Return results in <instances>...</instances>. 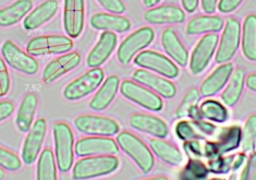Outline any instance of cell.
Wrapping results in <instances>:
<instances>
[{
    "label": "cell",
    "mask_w": 256,
    "mask_h": 180,
    "mask_svg": "<svg viewBox=\"0 0 256 180\" xmlns=\"http://www.w3.org/2000/svg\"><path fill=\"white\" fill-rule=\"evenodd\" d=\"M119 159L115 155L86 156L79 159L73 166V179H91L113 173L119 167Z\"/></svg>",
    "instance_id": "cell-1"
},
{
    "label": "cell",
    "mask_w": 256,
    "mask_h": 180,
    "mask_svg": "<svg viewBox=\"0 0 256 180\" xmlns=\"http://www.w3.org/2000/svg\"><path fill=\"white\" fill-rule=\"evenodd\" d=\"M56 164L60 172L67 173L74 162V134L66 122H57L52 127Z\"/></svg>",
    "instance_id": "cell-2"
},
{
    "label": "cell",
    "mask_w": 256,
    "mask_h": 180,
    "mask_svg": "<svg viewBox=\"0 0 256 180\" xmlns=\"http://www.w3.org/2000/svg\"><path fill=\"white\" fill-rule=\"evenodd\" d=\"M116 142L118 147L135 162L143 173L147 174L152 170L155 163L154 156L139 137L129 131H122L117 135Z\"/></svg>",
    "instance_id": "cell-3"
},
{
    "label": "cell",
    "mask_w": 256,
    "mask_h": 180,
    "mask_svg": "<svg viewBox=\"0 0 256 180\" xmlns=\"http://www.w3.org/2000/svg\"><path fill=\"white\" fill-rule=\"evenodd\" d=\"M74 42L72 38L64 35H41L30 39L26 44V52L33 56H47L64 54L72 50Z\"/></svg>",
    "instance_id": "cell-4"
},
{
    "label": "cell",
    "mask_w": 256,
    "mask_h": 180,
    "mask_svg": "<svg viewBox=\"0 0 256 180\" xmlns=\"http://www.w3.org/2000/svg\"><path fill=\"white\" fill-rule=\"evenodd\" d=\"M104 71L100 67L91 68L69 82L63 89V96L68 101L80 100L93 93L103 82Z\"/></svg>",
    "instance_id": "cell-5"
},
{
    "label": "cell",
    "mask_w": 256,
    "mask_h": 180,
    "mask_svg": "<svg viewBox=\"0 0 256 180\" xmlns=\"http://www.w3.org/2000/svg\"><path fill=\"white\" fill-rule=\"evenodd\" d=\"M241 40V24L238 19L230 17L224 23L220 41H218L215 61L218 64L229 62L236 54Z\"/></svg>",
    "instance_id": "cell-6"
},
{
    "label": "cell",
    "mask_w": 256,
    "mask_h": 180,
    "mask_svg": "<svg viewBox=\"0 0 256 180\" xmlns=\"http://www.w3.org/2000/svg\"><path fill=\"white\" fill-rule=\"evenodd\" d=\"M155 37L154 30L149 26H143L129 34L119 45L117 59L123 64H129L136 54L151 44Z\"/></svg>",
    "instance_id": "cell-7"
},
{
    "label": "cell",
    "mask_w": 256,
    "mask_h": 180,
    "mask_svg": "<svg viewBox=\"0 0 256 180\" xmlns=\"http://www.w3.org/2000/svg\"><path fill=\"white\" fill-rule=\"evenodd\" d=\"M73 124L79 132L89 136L112 137L120 130L118 122L114 119L93 114L79 115L74 119Z\"/></svg>",
    "instance_id": "cell-8"
},
{
    "label": "cell",
    "mask_w": 256,
    "mask_h": 180,
    "mask_svg": "<svg viewBox=\"0 0 256 180\" xmlns=\"http://www.w3.org/2000/svg\"><path fill=\"white\" fill-rule=\"evenodd\" d=\"M121 94L131 102L150 111H160L163 108L162 98L149 88L132 80H124L119 86Z\"/></svg>",
    "instance_id": "cell-9"
},
{
    "label": "cell",
    "mask_w": 256,
    "mask_h": 180,
    "mask_svg": "<svg viewBox=\"0 0 256 180\" xmlns=\"http://www.w3.org/2000/svg\"><path fill=\"white\" fill-rule=\"evenodd\" d=\"M134 64L166 78L174 79L179 75L178 66L170 58L153 50L139 52L134 57Z\"/></svg>",
    "instance_id": "cell-10"
},
{
    "label": "cell",
    "mask_w": 256,
    "mask_h": 180,
    "mask_svg": "<svg viewBox=\"0 0 256 180\" xmlns=\"http://www.w3.org/2000/svg\"><path fill=\"white\" fill-rule=\"evenodd\" d=\"M1 55L14 70L26 75H35L39 70L38 61L20 49L12 40H6L1 46Z\"/></svg>",
    "instance_id": "cell-11"
},
{
    "label": "cell",
    "mask_w": 256,
    "mask_h": 180,
    "mask_svg": "<svg viewBox=\"0 0 256 180\" xmlns=\"http://www.w3.org/2000/svg\"><path fill=\"white\" fill-rule=\"evenodd\" d=\"M218 41L219 36L216 33H208L197 42L189 60V69L193 75H199L206 69L215 54Z\"/></svg>",
    "instance_id": "cell-12"
},
{
    "label": "cell",
    "mask_w": 256,
    "mask_h": 180,
    "mask_svg": "<svg viewBox=\"0 0 256 180\" xmlns=\"http://www.w3.org/2000/svg\"><path fill=\"white\" fill-rule=\"evenodd\" d=\"M119 152L117 142L107 136H88L75 142L74 153L78 157L95 155H116Z\"/></svg>",
    "instance_id": "cell-13"
},
{
    "label": "cell",
    "mask_w": 256,
    "mask_h": 180,
    "mask_svg": "<svg viewBox=\"0 0 256 180\" xmlns=\"http://www.w3.org/2000/svg\"><path fill=\"white\" fill-rule=\"evenodd\" d=\"M47 133V121L44 118H38L28 131L25 138L21 158L26 165H32L38 158L40 150L44 143Z\"/></svg>",
    "instance_id": "cell-14"
},
{
    "label": "cell",
    "mask_w": 256,
    "mask_h": 180,
    "mask_svg": "<svg viewBox=\"0 0 256 180\" xmlns=\"http://www.w3.org/2000/svg\"><path fill=\"white\" fill-rule=\"evenodd\" d=\"M85 0H64L63 27L68 37L78 38L84 29Z\"/></svg>",
    "instance_id": "cell-15"
},
{
    "label": "cell",
    "mask_w": 256,
    "mask_h": 180,
    "mask_svg": "<svg viewBox=\"0 0 256 180\" xmlns=\"http://www.w3.org/2000/svg\"><path fill=\"white\" fill-rule=\"evenodd\" d=\"M81 62V56L76 51H69L51 60L43 69L42 80L45 84H50L60 79L65 74L75 69Z\"/></svg>",
    "instance_id": "cell-16"
},
{
    "label": "cell",
    "mask_w": 256,
    "mask_h": 180,
    "mask_svg": "<svg viewBox=\"0 0 256 180\" xmlns=\"http://www.w3.org/2000/svg\"><path fill=\"white\" fill-rule=\"evenodd\" d=\"M132 79L166 99L173 98L177 92L176 86L170 80L157 75V73H152L147 69L139 68L135 70L132 74Z\"/></svg>",
    "instance_id": "cell-17"
},
{
    "label": "cell",
    "mask_w": 256,
    "mask_h": 180,
    "mask_svg": "<svg viewBox=\"0 0 256 180\" xmlns=\"http://www.w3.org/2000/svg\"><path fill=\"white\" fill-rule=\"evenodd\" d=\"M117 42L118 37L116 33L111 31H103L100 34L97 43L90 50L86 58L87 66L90 68H95L104 64L115 50Z\"/></svg>",
    "instance_id": "cell-18"
},
{
    "label": "cell",
    "mask_w": 256,
    "mask_h": 180,
    "mask_svg": "<svg viewBox=\"0 0 256 180\" xmlns=\"http://www.w3.org/2000/svg\"><path fill=\"white\" fill-rule=\"evenodd\" d=\"M234 66L231 62L220 64L200 84V94L204 97L216 95L228 82Z\"/></svg>",
    "instance_id": "cell-19"
},
{
    "label": "cell",
    "mask_w": 256,
    "mask_h": 180,
    "mask_svg": "<svg viewBox=\"0 0 256 180\" xmlns=\"http://www.w3.org/2000/svg\"><path fill=\"white\" fill-rule=\"evenodd\" d=\"M185 11L176 5H161L151 7L144 13V20L154 25L178 24L185 20Z\"/></svg>",
    "instance_id": "cell-20"
},
{
    "label": "cell",
    "mask_w": 256,
    "mask_h": 180,
    "mask_svg": "<svg viewBox=\"0 0 256 180\" xmlns=\"http://www.w3.org/2000/svg\"><path fill=\"white\" fill-rule=\"evenodd\" d=\"M129 124L133 129L157 138H165L168 135V126L166 122L151 114H133L129 119Z\"/></svg>",
    "instance_id": "cell-21"
},
{
    "label": "cell",
    "mask_w": 256,
    "mask_h": 180,
    "mask_svg": "<svg viewBox=\"0 0 256 180\" xmlns=\"http://www.w3.org/2000/svg\"><path fill=\"white\" fill-rule=\"evenodd\" d=\"M59 2L57 0H45L31 10L23 21V27L27 31L40 28L49 22L58 12Z\"/></svg>",
    "instance_id": "cell-22"
},
{
    "label": "cell",
    "mask_w": 256,
    "mask_h": 180,
    "mask_svg": "<svg viewBox=\"0 0 256 180\" xmlns=\"http://www.w3.org/2000/svg\"><path fill=\"white\" fill-rule=\"evenodd\" d=\"M90 26L95 30L124 33L131 28L130 20L122 15L110 12H98L90 17Z\"/></svg>",
    "instance_id": "cell-23"
},
{
    "label": "cell",
    "mask_w": 256,
    "mask_h": 180,
    "mask_svg": "<svg viewBox=\"0 0 256 180\" xmlns=\"http://www.w3.org/2000/svg\"><path fill=\"white\" fill-rule=\"evenodd\" d=\"M161 44L166 54L179 66L188 64V51L173 28H166L162 32Z\"/></svg>",
    "instance_id": "cell-24"
},
{
    "label": "cell",
    "mask_w": 256,
    "mask_h": 180,
    "mask_svg": "<svg viewBox=\"0 0 256 180\" xmlns=\"http://www.w3.org/2000/svg\"><path fill=\"white\" fill-rule=\"evenodd\" d=\"M120 79L117 75L108 76L96 94L89 102V107L95 111L105 110L114 100L119 90Z\"/></svg>",
    "instance_id": "cell-25"
},
{
    "label": "cell",
    "mask_w": 256,
    "mask_h": 180,
    "mask_svg": "<svg viewBox=\"0 0 256 180\" xmlns=\"http://www.w3.org/2000/svg\"><path fill=\"white\" fill-rule=\"evenodd\" d=\"M151 151L161 161L170 166H179L182 164L184 157L181 151L170 142L164 140V138L154 137L149 141Z\"/></svg>",
    "instance_id": "cell-26"
},
{
    "label": "cell",
    "mask_w": 256,
    "mask_h": 180,
    "mask_svg": "<svg viewBox=\"0 0 256 180\" xmlns=\"http://www.w3.org/2000/svg\"><path fill=\"white\" fill-rule=\"evenodd\" d=\"M38 107V98L35 93H27L17 110L16 115V126L18 130L22 133H26L32 127L34 116Z\"/></svg>",
    "instance_id": "cell-27"
},
{
    "label": "cell",
    "mask_w": 256,
    "mask_h": 180,
    "mask_svg": "<svg viewBox=\"0 0 256 180\" xmlns=\"http://www.w3.org/2000/svg\"><path fill=\"white\" fill-rule=\"evenodd\" d=\"M224 20L217 15H199L189 20L186 25L188 35L217 33L223 29Z\"/></svg>",
    "instance_id": "cell-28"
},
{
    "label": "cell",
    "mask_w": 256,
    "mask_h": 180,
    "mask_svg": "<svg viewBox=\"0 0 256 180\" xmlns=\"http://www.w3.org/2000/svg\"><path fill=\"white\" fill-rule=\"evenodd\" d=\"M241 49L245 58L256 62V14H248L241 28Z\"/></svg>",
    "instance_id": "cell-29"
},
{
    "label": "cell",
    "mask_w": 256,
    "mask_h": 180,
    "mask_svg": "<svg viewBox=\"0 0 256 180\" xmlns=\"http://www.w3.org/2000/svg\"><path fill=\"white\" fill-rule=\"evenodd\" d=\"M33 0H16L0 9V27H10L20 22L32 10Z\"/></svg>",
    "instance_id": "cell-30"
},
{
    "label": "cell",
    "mask_w": 256,
    "mask_h": 180,
    "mask_svg": "<svg viewBox=\"0 0 256 180\" xmlns=\"http://www.w3.org/2000/svg\"><path fill=\"white\" fill-rule=\"evenodd\" d=\"M245 78V71L242 68L233 70L227 82L228 84L221 94V100L226 106L233 107L237 104L244 89Z\"/></svg>",
    "instance_id": "cell-31"
},
{
    "label": "cell",
    "mask_w": 256,
    "mask_h": 180,
    "mask_svg": "<svg viewBox=\"0 0 256 180\" xmlns=\"http://www.w3.org/2000/svg\"><path fill=\"white\" fill-rule=\"evenodd\" d=\"M201 98L200 91L196 87L190 88L184 95L182 101L178 105L175 111L176 118H185L189 117L191 119H201L199 113L198 104Z\"/></svg>",
    "instance_id": "cell-32"
},
{
    "label": "cell",
    "mask_w": 256,
    "mask_h": 180,
    "mask_svg": "<svg viewBox=\"0 0 256 180\" xmlns=\"http://www.w3.org/2000/svg\"><path fill=\"white\" fill-rule=\"evenodd\" d=\"M246 155L244 153H237L235 155H231L228 157H216L208 160L207 168L209 171L213 173H227L230 170L236 171L243 164L246 163Z\"/></svg>",
    "instance_id": "cell-33"
},
{
    "label": "cell",
    "mask_w": 256,
    "mask_h": 180,
    "mask_svg": "<svg viewBox=\"0 0 256 180\" xmlns=\"http://www.w3.org/2000/svg\"><path fill=\"white\" fill-rule=\"evenodd\" d=\"M36 178L37 180L57 179L55 156L50 148H45L40 153L36 167Z\"/></svg>",
    "instance_id": "cell-34"
},
{
    "label": "cell",
    "mask_w": 256,
    "mask_h": 180,
    "mask_svg": "<svg viewBox=\"0 0 256 180\" xmlns=\"http://www.w3.org/2000/svg\"><path fill=\"white\" fill-rule=\"evenodd\" d=\"M198 109L202 118L216 123H224L229 116L226 107L213 99L204 100Z\"/></svg>",
    "instance_id": "cell-35"
},
{
    "label": "cell",
    "mask_w": 256,
    "mask_h": 180,
    "mask_svg": "<svg viewBox=\"0 0 256 180\" xmlns=\"http://www.w3.org/2000/svg\"><path fill=\"white\" fill-rule=\"evenodd\" d=\"M241 145L245 153H252L256 143V114L250 115L241 131Z\"/></svg>",
    "instance_id": "cell-36"
},
{
    "label": "cell",
    "mask_w": 256,
    "mask_h": 180,
    "mask_svg": "<svg viewBox=\"0 0 256 180\" xmlns=\"http://www.w3.org/2000/svg\"><path fill=\"white\" fill-rule=\"evenodd\" d=\"M208 168L199 158H190L183 168L181 179H203L208 175Z\"/></svg>",
    "instance_id": "cell-37"
},
{
    "label": "cell",
    "mask_w": 256,
    "mask_h": 180,
    "mask_svg": "<svg viewBox=\"0 0 256 180\" xmlns=\"http://www.w3.org/2000/svg\"><path fill=\"white\" fill-rule=\"evenodd\" d=\"M0 167L8 171H17L22 167V161L14 152L0 145Z\"/></svg>",
    "instance_id": "cell-38"
},
{
    "label": "cell",
    "mask_w": 256,
    "mask_h": 180,
    "mask_svg": "<svg viewBox=\"0 0 256 180\" xmlns=\"http://www.w3.org/2000/svg\"><path fill=\"white\" fill-rule=\"evenodd\" d=\"M11 86L10 75L7 68V63L3 59L0 52V98L8 94Z\"/></svg>",
    "instance_id": "cell-39"
},
{
    "label": "cell",
    "mask_w": 256,
    "mask_h": 180,
    "mask_svg": "<svg viewBox=\"0 0 256 180\" xmlns=\"http://www.w3.org/2000/svg\"><path fill=\"white\" fill-rule=\"evenodd\" d=\"M240 179L256 180V152L253 151L250 153V156L246 160L244 168L241 172Z\"/></svg>",
    "instance_id": "cell-40"
},
{
    "label": "cell",
    "mask_w": 256,
    "mask_h": 180,
    "mask_svg": "<svg viewBox=\"0 0 256 180\" xmlns=\"http://www.w3.org/2000/svg\"><path fill=\"white\" fill-rule=\"evenodd\" d=\"M100 6L110 13L122 14L126 10V6L122 0H96Z\"/></svg>",
    "instance_id": "cell-41"
},
{
    "label": "cell",
    "mask_w": 256,
    "mask_h": 180,
    "mask_svg": "<svg viewBox=\"0 0 256 180\" xmlns=\"http://www.w3.org/2000/svg\"><path fill=\"white\" fill-rule=\"evenodd\" d=\"M244 0H219L217 8L221 13H231L235 11Z\"/></svg>",
    "instance_id": "cell-42"
},
{
    "label": "cell",
    "mask_w": 256,
    "mask_h": 180,
    "mask_svg": "<svg viewBox=\"0 0 256 180\" xmlns=\"http://www.w3.org/2000/svg\"><path fill=\"white\" fill-rule=\"evenodd\" d=\"M15 110V105L9 100L0 101V122L9 118Z\"/></svg>",
    "instance_id": "cell-43"
},
{
    "label": "cell",
    "mask_w": 256,
    "mask_h": 180,
    "mask_svg": "<svg viewBox=\"0 0 256 180\" xmlns=\"http://www.w3.org/2000/svg\"><path fill=\"white\" fill-rule=\"evenodd\" d=\"M201 4V9L206 14H213L216 11L219 0H199Z\"/></svg>",
    "instance_id": "cell-44"
},
{
    "label": "cell",
    "mask_w": 256,
    "mask_h": 180,
    "mask_svg": "<svg viewBox=\"0 0 256 180\" xmlns=\"http://www.w3.org/2000/svg\"><path fill=\"white\" fill-rule=\"evenodd\" d=\"M181 5L185 12L193 13L198 8L199 0H181Z\"/></svg>",
    "instance_id": "cell-45"
},
{
    "label": "cell",
    "mask_w": 256,
    "mask_h": 180,
    "mask_svg": "<svg viewBox=\"0 0 256 180\" xmlns=\"http://www.w3.org/2000/svg\"><path fill=\"white\" fill-rule=\"evenodd\" d=\"M245 85L247 88L253 92H256V73L249 74L245 78Z\"/></svg>",
    "instance_id": "cell-46"
},
{
    "label": "cell",
    "mask_w": 256,
    "mask_h": 180,
    "mask_svg": "<svg viewBox=\"0 0 256 180\" xmlns=\"http://www.w3.org/2000/svg\"><path fill=\"white\" fill-rule=\"evenodd\" d=\"M162 0H142L143 4L147 7V8H151L156 6L158 3H160Z\"/></svg>",
    "instance_id": "cell-47"
},
{
    "label": "cell",
    "mask_w": 256,
    "mask_h": 180,
    "mask_svg": "<svg viewBox=\"0 0 256 180\" xmlns=\"http://www.w3.org/2000/svg\"><path fill=\"white\" fill-rule=\"evenodd\" d=\"M4 178H5V171L2 167H0V180H2Z\"/></svg>",
    "instance_id": "cell-48"
}]
</instances>
